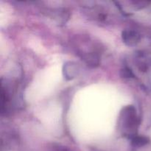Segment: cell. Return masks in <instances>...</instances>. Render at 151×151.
<instances>
[{"label":"cell","instance_id":"cell-4","mask_svg":"<svg viewBox=\"0 0 151 151\" xmlns=\"http://www.w3.org/2000/svg\"><path fill=\"white\" fill-rule=\"evenodd\" d=\"M131 143L134 146L139 147V146H143L147 143V138L143 136H139L137 134L131 137Z\"/></svg>","mask_w":151,"mask_h":151},{"label":"cell","instance_id":"cell-1","mask_svg":"<svg viewBox=\"0 0 151 151\" xmlns=\"http://www.w3.org/2000/svg\"><path fill=\"white\" fill-rule=\"evenodd\" d=\"M121 120L124 128L130 132L131 136L136 135L134 130L137 128L139 125V119L137 116L135 108L133 106H126L121 112Z\"/></svg>","mask_w":151,"mask_h":151},{"label":"cell","instance_id":"cell-3","mask_svg":"<svg viewBox=\"0 0 151 151\" xmlns=\"http://www.w3.org/2000/svg\"><path fill=\"white\" fill-rule=\"evenodd\" d=\"M78 72V66L73 62H68L66 64H64L63 72H64V75L66 76V78L71 79V78H74L75 76H76Z\"/></svg>","mask_w":151,"mask_h":151},{"label":"cell","instance_id":"cell-2","mask_svg":"<svg viewBox=\"0 0 151 151\" xmlns=\"http://www.w3.org/2000/svg\"><path fill=\"white\" fill-rule=\"evenodd\" d=\"M122 41L126 45L132 47L137 45L140 41L139 33L133 29H125L122 33Z\"/></svg>","mask_w":151,"mask_h":151},{"label":"cell","instance_id":"cell-5","mask_svg":"<svg viewBox=\"0 0 151 151\" xmlns=\"http://www.w3.org/2000/svg\"><path fill=\"white\" fill-rule=\"evenodd\" d=\"M121 75L123 78H134V75L132 71H131V69L127 67L124 68L121 70Z\"/></svg>","mask_w":151,"mask_h":151}]
</instances>
